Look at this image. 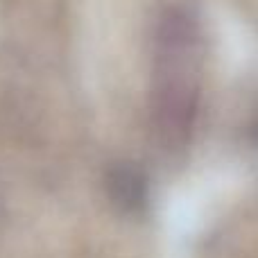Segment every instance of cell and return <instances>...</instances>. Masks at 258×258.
Returning <instances> with one entry per match:
<instances>
[{
	"instance_id": "6da1fadb",
	"label": "cell",
	"mask_w": 258,
	"mask_h": 258,
	"mask_svg": "<svg viewBox=\"0 0 258 258\" xmlns=\"http://www.w3.org/2000/svg\"><path fill=\"white\" fill-rule=\"evenodd\" d=\"M197 43H156V71L152 91V125L161 145L179 150L188 143L197 118V84L186 63Z\"/></svg>"
},
{
	"instance_id": "7a4b0ae2",
	"label": "cell",
	"mask_w": 258,
	"mask_h": 258,
	"mask_svg": "<svg viewBox=\"0 0 258 258\" xmlns=\"http://www.w3.org/2000/svg\"><path fill=\"white\" fill-rule=\"evenodd\" d=\"M111 204L122 213H138L147 204V177L136 163H113L104 179Z\"/></svg>"
}]
</instances>
